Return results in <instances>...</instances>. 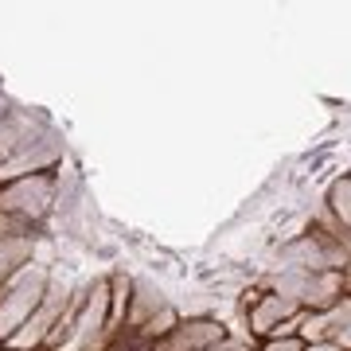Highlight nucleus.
Returning <instances> with one entry per match:
<instances>
[{"mask_svg":"<svg viewBox=\"0 0 351 351\" xmlns=\"http://www.w3.org/2000/svg\"><path fill=\"white\" fill-rule=\"evenodd\" d=\"M269 351H297V343H274Z\"/></svg>","mask_w":351,"mask_h":351,"instance_id":"nucleus-1","label":"nucleus"}]
</instances>
